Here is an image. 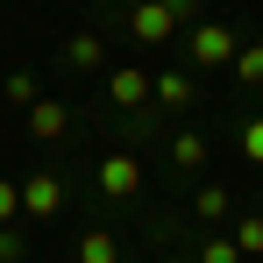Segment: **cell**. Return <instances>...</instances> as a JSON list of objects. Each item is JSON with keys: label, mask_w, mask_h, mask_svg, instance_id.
I'll use <instances>...</instances> for the list:
<instances>
[{"label": "cell", "mask_w": 263, "mask_h": 263, "mask_svg": "<svg viewBox=\"0 0 263 263\" xmlns=\"http://www.w3.org/2000/svg\"><path fill=\"white\" fill-rule=\"evenodd\" d=\"M92 192H100L107 206H142V192H149L142 157H135V149H107V157L92 164Z\"/></svg>", "instance_id": "obj_1"}, {"label": "cell", "mask_w": 263, "mask_h": 263, "mask_svg": "<svg viewBox=\"0 0 263 263\" xmlns=\"http://www.w3.org/2000/svg\"><path fill=\"white\" fill-rule=\"evenodd\" d=\"M185 57H192V71H235V57H242V29L206 14L199 29H185Z\"/></svg>", "instance_id": "obj_2"}, {"label": "cell", "mask_w": 263, "mask_h": 263, "mask_svg": "<svg viewBox=\"0 0 263 263\" xmlns=\"http://www.w3.org/2000/svg\"><path fill=\"white\" fill-rule=\"evenodd\" d=\"M107 14H121V29H128L135 43H171L178 36L171 0H107Z\"/></svg>", "instance_id": "obj_3"}, {"label": "cell", "mask_w": 263, "mask_h": 263, "mask_svg": "<svg viewBox=\"0 0 263 263\" xmlns=\"http://www.w3.org/2000/svg\"><path fill=\"white\" fill-rule=\"evenodd\" d=\"M149 86H157V71H142V64H114V71L100 79V100H107V114H149V107H157Z\"/></svg>", "instance_id": "obj_4"}, {"label": "cell", "mask_w": 263, "mask_h": 263, "mask_svg": "<svg viewBox=\"0 0 263 263\" xmlns=\"http://www.w3.org/2000/svg\"><path fill=\"white\" fill-rule=\"evenodd\" d=\"M22 128H29V142L57 149V142H71V128H79V107H71V100H57V92H43V100L22 114Z\"/></svg>", "instance_id": "obj_5"}, {"label": "cell", "mask_w": 263, "mask_h": 263, "mask_svg": "<svg viewBox=\"0 0 263 263\" xmlns=\"http://www.w3.org/2000/svg\"><path fill=\"white\" fill-rule=\"evenodd\" d=\"M71 199V171H29L22 178V220H57Z\"/></svg>", "instance_id": "obj_6"}, {"label": "cell", "mask_w": 263, "mask_h": 263, "mask_svg": "<svg viewBox=\"0 0 263 263\" xmlns=\"http://www.w3.org/2000/svg\"><path fill=\"white\" fill-rule=\"evenodd\" d=\"M192 220H199V235H228L235 228V192L220 178H199L192 185Z\"/></svg>", "instance_id": "obj_7"}, {"label": "cell", "mask_w": 263, "mask_h": 263, "mask_svg": "<svg viewBox=\"0 0 263 263\" xmlns=\"http://www.w3.org/2000/svg\"><path fill=\"white\" fill-rule=\"evenodd\" d=\"M149 100H157V114H164V121L192 114V100H199V71H192V64H171V71H157Z\"/></svg>", "instance_id": "obj_8"}, {"label": "cell", "mask_w": 263, "mask_h": 263, "mask_svg": "<svg viewBox=\"0 0 263 263\" xmlns=\"http://www.w3.org/2000/svg\"><path fill=\"white\" fill-rule=\"evenodd\" d=\"M57 64H64V71H79V79H107V71H114V64H107V36H100V29H79L71 43L57 50Z\"/></svg>", "instance_id": "obj_9"}, {"label": "cell", "mask_w": 263, "mask_h": 263, "mask_svg": "<svg viewBox=\"0 0 263 263\" xmlns=\"http://www.w3.org/2000/svg\"><path fill=\"white\" fill-rule=\"evenodd\" d=\"M164 157H171V171L185 178V185H192V178L206 171V157H214V142H206L199 128H171V135H164Z\"/></svg>", "instance_id": "obj_10"}, {"label": "cell", "mask_w": 263, "mask_h": 263, "mask_svg": "<svg viewBox=\"0 0 263 263\" xmlns=\"http://www.w3.org/2000/svg\"><path fill=\"white\" fill-rule=\"evenodd\" d=\"M71 263H128V249H121V235L114 228H79V242H71Z\"/></svg>", "instance_id": "obj_11"}, {"label": "cell", "mask_w": 263, "mask_h": 263, "mask_svg": "<svg viewBox=\"0 0 263 263\" xmlns=\"http://www.w3.org/2000/svg\"><path fill=\"white\" fill-rule=\"evenodd\" d=\"M0 100H7V107H22V114H29V107H36V100H43V79H36V71H29V64H22V71H7V79H0Z\"/></svg>", "instance_id": "obj_12"}, {"label": "cell", "mask_w": 263, "mask_h": 263, "mask_svg": "<svg viewBox=\"0 0 263 263\" xmlns=\"http://www.w3.org/2000/svg\"><path fill=\"white\" fill-rule=\"evenodd\" d=\"M192 263H249L235 249V235H192Z\"/></svg>", "instance_id": "obj_13"}, {"label": "cell", "mask_w": 263, "mask_h": 263, "mask_svg": "<svg viewBox=\"0 0 263 263\" xmlns=\"http://www.w3.org/2000/svg\"><path fill=\"white\" fill-rule=\"evenodd\" d=\"M228 235H235V249H242V256H263V214H256V206H249V214H235Z\"/></svg>", "instance_id": "obj_14"}, {"label": "cell", "mask_w": 263, "mask_h": 263, "mask_svg": "<svg viewBox=\"0 0 263 263\" xmlns=\"http://www.w3.org/2000/svg\"><path fill=\"white\" fill-rule=\"evenodd\" d=\"M235 79H242V86H249V92L263 86V29H256V36H249V43H242V57H235Z\"/></svg>", "instance_id": "obj_15"}, {"label": "cell", "mask_w": 263, "mask_h": 263, "mask_svg": "<svg viewBox=\"0 0 263 263\" xmlns=\"http://www.w3.org/2000/svg\"><path fill=\"white\" fill-rule=\"evenodd\" d=\"M235 149L263 171V114H242V121H235Z\"/></svg>", "instance_id": "obj_16"}, {"label": "cell", "mask_w": 263, "mask_h": 263, "mask_svg": "<svg viewBox=\"0 0 263 263\" xmlns=\"http://www.w3.org/2000/svg\"><path fill=\"white\" fill-rule=\"evenodd\" d=\"M22 220V178H0V228Z\"/></svg>", "instance_id": "obj_17"}, {"label": "cell", "mask_w": 263, "mask_h": 263, "mask_svg": "<svg viewBox=\"0 0 263 263\" xmlns=\"http://www.w3.org/2000/svg\"><path fill=\"white\" fill-rule=\"evenodd\" d=\"M0 263H29V235H22V220L0 228Z\"/></svg>", "instance_id": "obj_18"}, {"label": "cell", "mask_w": 263, "mask_h": 263, "mask_svg": "<svg viewBox=\"0 0 263 263\" xmlns=\"http://www.w3.org/2000/svg\"><path fill=\"white\" fill-rule=\"evenodd\" d=\"M157 263H192V242L185 249H157Z\"/></svg>", "instance_id": "obj_19"}]
</instances>
